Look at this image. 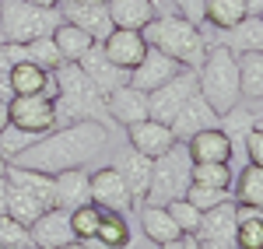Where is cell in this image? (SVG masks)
<instances>
[{
    "instance_id": "obj_37",
    "label": "cell",
    "mask_w": 263,
    "mask_h": 249,
    "mask_svg": "<svg viewBox=\"0 0 263 249\" xmlns=\"http://www.w3.org/2000/svg\"><path fill=\"white\" fill-rule=\"evenodd\" d=\"M39 141V133H32V130H21V126L7 123L4 130H0V151H4V158L11 162V158H18L25 147H32Z\"/></svg>"
},
{
    "instance_id": "obj_12",
    "label": "cell",
    "mask_w": 263,
    "mask_h": 249,
    "mask_svg": "<svg viewBox=\"0 0 263 249\" xmlns=\"http://www.w3.org/2000/svg\"><path fill=\"white\" fill-rule=\"evenodd\" d=\"M182 70H190V67H182L179 60L165 56L162 49L147 46V56L130 70V84H134V88H141V91H155V88H162L165 81H172V78L182 74Z\"/></svg>"
},
{
    "instance_id": "obj_52",
    "label": "cell",
    "mask_w": 263,
    "mask_h": 249,
    "mask_svg": "<svg viewBox=\"0 0 263 249\" xmlns=\"http://www.w3.org/2000/svg\"><path fill=\"white\" fill-rule=\"evenodd\" d=\"M7 165H11V162H7V158H4V151H0V179L7 176Z\"/></svg>"
},
{
    "instance_id": "obj_46",
    "label": "cell",
    "mask_w": 263,
    "mask_h": 249,
    "mask_svg": "<svg viewBox=\"0 0 263 249\" xmlns=\"http://www.w3.org/2000/svg\"><path fill=\"white\" fill-rule=\"evenodd\" d=\"M11 67H14V63H11V56H7V42L0 39V74H4V70H11Z\"/></svg>"
},
{
    "instance_id": "obj_26",
    "label": "cell",
    "mask_w": 263,
    "mask_h": 249,
    "mask_svg": "<svg viewBox=\"0 0 263 249\" xmlns=\"http://www.w3.org/2000/svg\"><path fill=\"white\" fill-rule=\"evenodd\" d=\"M53 42H57V49H60L63 63H78L95 46V39L84 32V28H78V25H70V21H60L57 28H53Z\"/></svg>"
},
{
    "instance_id": "obj_10",
    "label": "cell",
    "mask_w": 263,
    "mask_h": 249,
    "mask_svg": "<svg viewBox=\"0 0 263 249\" xmlns=\"http://www.w3.org/2000/svg\"><path fill=\"white\" fill-rule=\"evenodd\" d=\"M91 200L99 207L123 210V214H130V210L137 207L134 204V193H130V186H126V179L120 176L116 165H105L99 172H91Z\"/></svg>"
},
{
    "instance_id": "obj_32",
    "label": "cell",
    "mask_w": 263,
    "mask_h": 249,
    "mask_svg": "<svg viewBox=\"0 0 263 249\" xmlns=\"http://www.w3.org/2000/svg\"><path fill=\"white\" fill-rule=\"evenodd\" d=\"M235 204H246V207H260L263 210V168L260 165H249L235 176Z\"/></svg>"
},
{
    "instance_id": "obj_35",
    "label": "cell",
    "mask_w": 263,
    "mask_h": 249,
    "mask_svg": "<svg viewBox=\"0 0 263 249\" xmlns=\"http://www.w3.org/2000/svg\"><path fill=\"white\" fill-rule=\"evenodd\" d=\"M99 221H102V207L95 204V200H88V204H81V207L70 210V228H74V239H95Z\"/></svg>"
},
{
    "instance_id": "obj_7",
    "label": "cell",
    "mask_w": 263,
    "mask_h": 249,
    "mask_svg": "<svg viewBox=\"0 0 263 249\" xmlns=\"http://www.w3.org/2000/svg\"><path fill=\"white\" fill-rule=\"evenodd\" d=\"M7 120L21 130H32V133H49L57 126V105L49 95H14L7 102Z\"/></svg>"
},
{
    "instance_id": "obj_20",
    "label": "cell",
    "mask_w": 263,
    "mask_h": 249,
    "mask_svg": "<svg viewBox=\"0 0 263 249\" xmlns=\"http://www.w3.org/2000/svg\"><path fill=\"white\" fill-rule=\"evenodd\" d=\"M91 200V176L84 168H70V172H57L53 176V204L63 210H74Z\"/></svg>"
},
{
    "instance_id": "obj_2",
    "label": "cell",
    "mask_w": 263,
    "mask_h": 249,
    "mask_svg": "<svg viewBox=\"0 0 263 249\" xmlns=\"http://www.w3.org/2000/svg\"><path fill=\"white\" fill-rule=\"evenodd\" d=\"M141 35H144L147 46L162 49L165 56L179 60L182 67H190V70H197L200 60H203V53H207V39H203L200 25H193L190 18H182L176 11L155 14V18L141 28Z\"/></svg>"
},
{
    "instance_id": "obj_1",
    "label": "cell",
    "mask_w": 263,
    "mask_h": 249,
    "mask_svg": "<svg viewBox=\"0 0 263 249\" xmlns=\"http://www.w3.org/2000/svg\"><path fill=\"white\" fill-rule=\"evenodd\" d=\"M105 144H109V126L102 120L60 123V126H53L49 133H42L32 147H25L18 158H11V165L57 176V172L91 165V158H99L105 151Z\"/></svg>"
},
{
    "instance_id": "obj_57",
    "label": "cell",
    "mask_w": 263,
    "mask_h": 249,
    "mask_svg": "<svg viewBox=\"0 0 263 249\" xmlns=\"http://www.w3.org/2000/svg\"><path fill=\"white\" fill-rule=\"evenodd\" d=\"M260 18H263V14H260Z\"/></svg>"
},
{
    "instance_id": "obj_4",
    "label": "cell",
    "mask_w": 263,
    "mask_h": 249,
    "mask_svg": "<svg viewBox=\"0 0 263 249\" xmlns=\"http://www.w3.org/2000/svg\"><path fill=\"white\" fill-rule=\"evenodd\" d=\"M197 91L214 105L218 116L242 99V88H239V56L224 42H207V53H203L200 67H197Z\"/></svg>"
},
{
    "instance_id": "obj_45",
    "label": "cell",
    "mask_w": 263,
    "mask_h": 249,
    "mask_svg": "<svg viewBox=\"0 0 263 249\" xmlns=\"http://www.w3.org/2000/svg\"><path fill=\"white\" fill-rule=\"evenodd\" d=\"M63 249H109V246H102L99 239H74L70 246H63Z\"/></svg>"
},
{
    "instance_id": "obj_51",
    "label": "cell",
    "mask_w": 263,
    "mask_h": 249,
    "mask_svg": "<svg viewBox=\"0 0 263 249\" xmlns=\"http://www.w3.org/2000/svg\"><path fill=\"white\" fill-rule=\"evenodd\" d=\"M158 249H182V239H172V242H162Z\"/></svg>"
},
{
    "instance_id": "obj_41",
    "label": "cell",
    "mask_w": 263,
    "mask_h": 249,
    "mask_svg": "<svg viewBox=\"0 0 263 249\" xmlns=\"http://www.w3.org/2000/svg\"><path fill=\"white\" fill-rule=\"evenodd\" d=\"M0 246L4 249H21V246H32V235L28 228L14 221L11 214H0Z\"/></svg>"
},
{
    "instance_id": "obj_21",
    "label": "cell",
    "mask_w": 263,
    "mask_h": 249,
    "mask_svg": "<svg viewBox=\"0 0 263 249\" xmlns=\"http://www.w3.org/2000/svg\"><path fill=\"white\" fill-rule=\"evenodd\" d=\"M151 162L155 158L141 155L137 147H123L120 155H116V162H112V165L120 168V176L126 179L130 193H134V204H144V193H147V183H151Z\"/></svg>"
},
{
    "instance_id": "obj_17",
    "label": "cell",
    "mask_w": 263,
    "mask_h": 249,
    "mask_svg": "<svg viewBox=\"0 0 263 249\" xmlns=\"http://www.w3.org/2000/svg\"><path fill=\"white\" fill-rule=\"evenodd\" d=\"M78 67H81L84 74H88V81L95 84L102 95H109L112 88H120V84L130 81V70L116 67V63H112L109 56H105V53H102V42H95V46L84 53L81 60H78Z\"/></svg>"
},
{
    "instance_id": "obj_54",
    "label": "cell",
    "mask_w": 263,
    "mask_h": 249,
    "mask_svg": "<svg viewBox=\"0 0 263 249\" xmlns=\"http://www.w3.org/2000/svg\"><path fill=\"white\" fill-rule=\"evenodd\" d=\"M74 4H105V0H74Z\"/></svg>"
},
{
    "instance_id": "obj_16",
    "label": "cell",
    "mask_w": 263,
    "mask_h": 249,
    "mask_svg": "<svg viewBox=\"0 0 263 249\" xmlns=\"http://www.w3.org/2000/svg\"><path fill=\"white\" fill-rule=\"evenodd\" d=\"M102 53L116 63V67L134 70V67L147 56V42H144V35L134 32V28H112V32L102 39Z\"/></svg>"
},
{
    "instance_id": "obj_5",
    "label": "cell",
    "mask_w": 263,
    "mask_h": 249,
    "mask_svg": "<svg viewBox=\"0 0 263 249\" xmlns=\"http://www.w3.org/2000/svg\"><path fill=\"white\" fill-rule=\"evenodd\" d=\"M60 21H63L60 7H39L28 0H4L0 4L4 42H32L39 35H53V28Z\"/></svg>"
},
{
    "instance_id": "obj_38",
    "label": "cell",
    "mask_w": 263,
    "mask_h": 249,
    "mask_svg": "<svg viewBox=\"0 0 263 249\" xmlns=\"http://www.w3.org/2000/svg\"><path fill=\"white\" fill-rule=\"evenodd\" d=\"M182 197L197 210H211V207H218V204H224V200H232V193L224 186H203V183H190Z\"/></svg>"
},
{
    "instance_id": "obj_47",
    "label": "cell",
    "mask_w": 263,
    "mask_h": 249,
    "mask_svg": "<svg viewBox=\"0 0 263 249\" xmlns=\"http://www.w3.org/2000/svg\"><path fill=\"white\" fill-rule=\"evenodd\" d=\"M0 214H7V176L0 179Z\"/></svg>"
},
{
    "instance_id": "obj_9",
    "label": "cell",
    "mask_w": 263,
    "mask_h": 249,
    "mask_svg": "<svg viewBox=\"0 0 263 249\" xmlns=\"http://www.w3.org/2000/svg\"><path fill=\"white\" fill-rule=\"evenodd\" d=\"M235 225H239L235 200H224L218 207L203 210L200 228H197L193 239L200 242V249H235Z\"/></svg>"
},
{
    "instance_id": "obj_27",
    "label": "cell",
    "mask_w": 263,
    "mask_h": 249,
    "mask_svg": "<svg viewBox=\"0 0 263 249\" xmlns=\"http://www.w3.org/2000/svg\"><path fill=\"white\" fill-rule=\"evenodd\" d=\"M224 35H228L224 46H228L232 53H260L263 49V18L260 14H246V18L239 21V25H232Z\"/></svg>"
},
{
    "instance_id": "obj_53",
    "label": "cell",
    "mask_w": 263,
    "mask_h": 249,
    "mask_svg": "<svg viewBox=\"0 0 263 249\" xmlns=\"http://www.w3.org/2000/svg\"><path fill=\"white\" fill-rule=\"evenodd\" d=\"M28 4H39V7H57L60 0H28Z\"/></svg>"
},
{
    "instance_id": "obj_44",
    "label": "cell",
    "mask_w": 263,
    "mask_h": 249,
    "mask_svg": "<svg viewBox=\"0 0 263 249\" xmlns=\"http://www.w3.org/2000/svg\"><path fill=\"white\" fill-rule=\"evenodd\" d=\"M14 99V91H11V70H4L0 74V102H11Z\"/></svg>"
},
{
    "instance_id": "obj_14",
    "label": "cell",
    "mask_w": 263,
    "mask_h": 249,
    "mask_svg": "<svg viewBox=\"0 0 263 249\" xmlns=\"http://www.w3.org/2000/svg\"><path fill=\"white\" fill-rule=\"evenodd\" d=\"M105 109H109V120L120 126L141 123V120H147V91H141V88H134L126 81L105 95Z\"/></svg>"
},
{
    "instance_id": "obj_39",
    "label": "cell",
    "mask_w": 263,
    "mask_h": 249,
    "mask_svg": "<svg viewBox=\"0 0 263 249\" xmlns=\"http://www.w3.org/2000/svg\"><path fill=\"white\" fill-rule=\"evenodd\" d=\"M235 249H263V214L239 218V225H235Z\"/></svg>"
},
{
    "instance_id": "obj_11",
    "label": "cell",
    "mask_w": 263,
    "mask_h": 249,
    "mask_svg": "<svg viewBox=\"0 0 263 249\" xmlns=\"http://www.w3.org/2000/svg\"><path fill=\"white\" fill-rule=\"evenodd\" d=\"M28 235H32V246L39 249H63L74 242V228H70V210L63 207H46L28 225Z\"/></svg>"
},
{
    "instance_id": "obj_30",
    "label": "cell",
    "mask_w": 263,
    "mask_h": 249,
    "mask_svg": "<svg viewBox=\"0 0 263 249\" xmlns=\"http://www.w3.org/2000/svg\"><path fill=\"white\" fill-rule=\"evenodd\" d=\"M239 56V88L242 99L263 102V49L260 53H235Z\"/></svg>"
},
{
    "instance_id": "obj_24",
    "label": "cell",
    "mask_w": 263,
    "mask_h": 249,
    "mask_svg": "<svg viewBox=\"0 0 263 249\" xmlns=\"http://www.w3.org/2000/svg\"><path fill=\"white\" fill-rule=\"evenodd\" d=\"M141 232L158 246L172 242V239H182L176 218L168 214V207H158V204H141Z\"/></svg>"
},
{
    "instance_id": "obj_49",
    "label": "cell",
    "mask_w": 263,
    "mask_h": 249,
    "mask_svg": "<svg viewBox=\"0 0 263 249\" xmlns=\"http://www.w3.org/2000/svg\"><path fill=\"white\" fill-rule=\"evenodd\" d=\"M182 249H200V242L193 235H182Z\"/></svg>"
},
{
    "instance_id": "obj_40",
    "label": "cell",
    "mask_w": 263,
    "mask_h": 249,
    "mask_svg": "<svg viewBox=\"0 0 263 249\" xmlns=\"http://www.w3.org/2000/svg\"><path fill=\"white\" fill-rule=\"evenodd\" d=\"M168 207V214L176 218V225H179L182 235H197V228H200V218H203V210H197L186 197H179V200H168L165 204Z\"/></svg>"
},
{
    "instance_id": "obj_29",
    "label": "cell",
    "mask_w": 263,
    "mask_h": 249,
    "mask_svg": "<svg viewBox=\"0 0 263 249\" xmlns=\"http://www.w3.org/2000/svg\"><path fill=\"white\" fill-rule=\"evenodd\" d=\"M256 126V112L253 109H246V105H232V109H224L221 116H218V130H221L224 137L232 141V147L239 151L246 144V137H249V130Z\"/></svg>"
},
{
    "instance_id": "obj_31",
    "label": "cell",
    "mask_w": 263,
    "mask_h": 249,
    "mask_svg": "<svg viewBox=\"0 0 263 249\" xmlns=\"http://www.w3.org/2000/svg\"><path fill=\"white\" fill-rule=\"evenodd\" d=\"M249 11H246L242 0H207L203 4V21L218 32H228L232 25H239Z\"/></svg>"
},
{
    "instance_id": "obj_34",
    "label": "cell",
    "mask_w": 263,
    "mask_h": 249,
    "mask_svg": "<svg viewBox=\"0 0 263 249\" xmlns=\"http://www.w3.org/2000/svg\"><path fill=\"white\" fill-rule=\"evenodd\" d=\"M190 179L203 186H232V162H197L190 165Z\"/></svg>"
},
{
    "instance_id": "obj_36",
    "label": "cell",
    "mask_w": 263,
    "mask_h": 249,
    "mask_svg": "<svg viewBox=\"0 0 263 249\" xmlns=\"http://www.w3.org/2000/svg\"><path fill=\"white\" fill-rule=\"evenodd\" d=\"M25 53H28V60L39 63L42 70H57L63 63L60 49H57V42H53V35H39V39L25 42Z\"/></svg>"
},
{
    "instance_id": "obj_28",
    "label": "cell",
    "mask_w": 263,
    "mask_h": 249,
    "mask_svg": "<svg viewBox=\"0 0 263 249\" xmlns=\"http://www.w3.org/2000/svg\"><path fill=\"white\" fill-rule=\"evenodd\" d=\"M102 246L109 249H134V235H130V221L123 210H109L102 207V221H99V232H95Z\"/></svg>"
},
{
    "instance_id": "obj_50",
    "label": "cell",
    "mask_w": 263,
    "mask_h": 249,
    "mask_svg": "<svg viewBox=\"0 0 263 249\" xmlns=\"http://www.w3.org/2000/svg\"><path fill=\"white\" fill-rule=\"evenodd\" d=\"M7 123H11V120H7V102H0V130H4Z\"/></svg>"
},
{
    "instance_id": "obj_55",
    "label": "cell",
    "mask_w": 263,
    "mask_h": 249,
    "mask_svg": "<svg viewBox=\"0 0 263 249\" xmlns=\"http://www.w3.org/2000/svg\"><path fill=\"white\" fill-rule=\"evenodd\" d=\"M21 249H39V246H21Z\"/></svg>"
},
{
    "instance_id": "obj_18",
    "label": "cell",
    "mask_w": 263,
    "mask_h": 249,
    "mask_svg": "<svg viewBox=\"0 0 263 249\" xmlns=\"http://www.w3.org/2000/svg\"><path fill=\"white\" fill-rule=\"evenodd\" d=\"M57 7H60L63 21L84 28L95 42H102L109 32H112V18H109V7H105V4H74V0H60Z\"/></svg>"
},
{
    "instance_id": "obj_6",
    "label": "cell",
    "mask_w": 263,
    "mask_h": 249,
    "mask_svg": "<svg viewBox=\"0 0 263 249\" xmlns=\"http://www.w3.org/2000/svg\"><path fill=\"white\" fill-rule=\"evenodd\" d=\"M190 155H186V147L176 144L172 151H165L158 155L155 162H151V183H147V193H144V200L147 204H158L165 207L168 200H179L186 186L193 183L190 179Z\"/></svg>"
},
{
    "instance_id": "obj_3",
    "label": "cell",
    "mask_w": 263,
    "mask_h": 249,
    "mask_svg": "<svg viewBox=\"0 0 263 249\" xmlns=\"http://www.w3.org/2000/svg\"><path fill=\"white\" fill-rule=\"evenodd\" d=\"M57 78V126L60 123H78V120H105L109 109H105V95H102L95 84L88 81L78 63H60L53 70Z\"/></svg>"
},
{
    "instance_id": "obj_43",
    "label": "cell",
    "mask_w": 263,
    "mask_h": 249,
    "mask_svg": "<svg viewBox=\"0 0 263 249\" xmlns=\"http://www.w3.org/2000/svg\"><path fill=\"white\" fill-rule=\"evenodd\" d=\"M172 4H176V7H172L176 14L190 18L193 25H203V4H207V0H172Z\"/></svg>"
},
{
    "instance_id": "obj_13",
    "label": "cell",
    "mask_w": 263,
    "mask_h": 249,
    "mask_svg": "<svg viewBox=\"0 0 263 249\" xmlns=\"http://www.w3.org/2000/svg\"><path fill=\"white\" fill-rule=\"evenodd\" d=\"M172 133H176V141H190L197 130H207V126H218V112H214V105L203 99L200 91H193L182 109L172 116Z\"/></svg>"
},
{
    "instance_id": "obj_22",
    "label": "cell",
    "mask_w": 263,
    "mask_h": 249,
    "mask_svg": "<svg viewBox=\"0 0 263 249\" xmlns=\"http://www.w3.org/2000/svg\"><path fill=\"white\" fill-rule=\"evenodd\" d=\"M11 91L14 95H49L57 99V78L53 70H42L39 63L25 60V63H14L11 67Z\"/></svg>"
},
{
    "instance_id": "obj_58",
    "label": "cell",
    "mask_w": 263,
    "mask_h": 249,
    "mask_svg": "<svg viewBox=\"0 0 263 249\" xmlns=\"http://www.w3.org/2000/svg\"><path fill=\"white\" fill-rule=\"evenodd\" d=\"M0 249H4V246H0Z\"/></svg>"
},
{
    "instance_id": "obj_42",
    "label": "cell",
    "mask_w": 263,
    "mask_h": 249,
    "mask_svg": "<svg viewBox=\"0 0 263 249\" xmlns=\"http://www.w3.org/2000/svg\"><path fill=\"white\" fill-rule=\"evenodd\" d=\"M242 151H246V158H249L253 165L263 168V126H253V130H249V137H246Z\"/></svg>"
},
{
    "instance_id": "obj_56",
    "label": "cell",
    "mask_w": 263,
    "mask_h": 249,
    "mask_svg": "<svg viewBox=\"0 0 263 249\" xmlns=\"http://www.w3.org/2000/svg\"><path fill=\"white\" fill-rule=\"evenodd\" d=\"M0 4H4V0H0Z\"/></svg>"
},
{
    "instance_id": "obj_19",
    "label": "cell",
    "mask_w": 263,
    "mask_h": 249,
    "mask_svg": "<svg viewBox=\"0 0 263 249\" xmlns=\"http://www.w3.org/2000/svg\"><path fill=\"white\" fill-rule=\"evenodd\" d=\"M182 147H186V155H190V162H193V165H197V162H232V158H235L232 141L224 137L218 126L197 130L190 141H182Z\"/></svg>"
},
{
    "instance_id": "obj_8",
    "label": "cell",
    "mask_w": 263,
    "mask_h": 249,
    "mask_svg": "<svg viewBox=\"0 0 263 249\" xmlns=\"http://www.w3.org/2000/svg\"><path fill=\"white\" fill-rule=\"evenodd\" d=\"M197 91V70H182L172 81H165L162 88L147 91V116L158 123H172V116L182 109V102Z\"/></svg>"
},
{
    "instance_id": "obj_15",
    "label": "cell",
    "mask_w": 263,
    "mask_h": 249,
    "mask_svg": "<svg viewBox=\"0 0 263 249\" xmlns=\"http://www.w3.org/2000/svg\"><path fill=\"white\" fill-rule=\"evenodd\" d=\"M126 133H130V147H137V151L147 155V158H158V155H165V151H172L176 144H182V141H176L172 126L158 123V120H151V116L141 120V123H130Z\"/></svg>"
},
{
    "instance_id": "obj_25",
    "label": "cell",
    "mask_w": 263,
    "mask_h": 249,
    "mask_svg": "<svg viewBox=\"0 0 263 249\" xmlns=\"http://www.w3.org/2000/svg\"><path fill=\"white\" fill-rule=\"evenodd\" d=\"M7 183H14L18 189L32 193L42 207H57L53 204V176L46 172H35V168H18V165H7Z\"/></svg>"
},
{
    "instance_id": "obj_23",
    "label": "cell",
    "mask_w": 263,
    "mask_h": 249,
    "mask_svg": "<svg viewBox=\"0 0 263 249\" xmlns=\"http://www.w3.org/2000/svg\"><path fill=\"white\" fill-rule=\"evenodd\" d=\"M112 28H134L141 32L147 21L155 18V0H105Z\"/></svg>"
},
{
    "instance_id": "obj_33",
    "label": "cell",
    "mask_w": 263,
    "mask_h": 249,
    "mask_svg": "<svg viewBox=\"0 0 263 249\" xmlns=\"http://www.w3.org/2000/svg\"><path fill=\"white\" fill-rule=\"evenodd\" d=\"M42 210H46V207H42L32 193H25V189H18L14 183H7V214H11L14 221H21V225L28 228Z\"/></svg>"
},
{
    "instance_id": "obj_48",
    "label": "cell",
    "mask_w": 263,
    "mask_h": 249,
    "mask_svg": "<svg viewBox=\"0 0 263 249\" xmlns=\"http://www.w3.org/2000/svg\"><path fill=\"white\" fill-rule=\"evenodd\" d=\"M242 4L249 14H263V0H242Z\"/></svg>"
}]
</instances>
